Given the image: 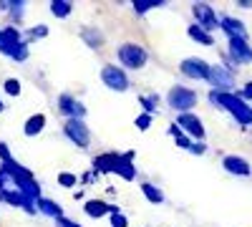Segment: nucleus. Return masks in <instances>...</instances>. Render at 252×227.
<instances>
[{
    "instance_id": "obj_1",
    "label": "nucleus",
    "mask_w": 252,
    "mask_h": 227,
    "mask_svg": "<svg viewBox=\"0 0 252 227\" xmlns=\"http://www.w3.org/2000/svg\"><path fill=\"white\" fill-rule=\"evenodd\" d=\"M207 101H209V106H215V109H220V111H227L240 129L252 127V106L247 104V101H242L237 94L207 91Z\"/></svg>"
},
{
    "instance_id": "obj_2",
    "label": "nucleus",
    "mask_w": 252,
    "mask_h": 227,
    "mask_svg": "<svg viewBox=\"0 0 252 227\" xmlns=\"http://www.w3.org/2000/svg\"><path fill=\"white\" fill-rule=\"evenodd\" d=\"M114 56H116V64L126 71H144L146 66H149V48H146L141 40H121V43L114 48Z\"/></svg>"
},
{
    "instance_id": "obj_3",
    "label": "nucleus",
    "mask_w": 252,
    "mask_h": 227,
    "mask_svg": "<svg viewBox=\"0 0 252 227\" xmlns=\"http://www.w3.org/2000/svg\"><path fill=\"white\" fill-rule=\"evenodd\" d=\"M164 104L169 106L174 114H189L194 111V106L199 104V94L189 86H182V84H174L164 96Z\"/></svg>"
},
{
    "instance_id": "obj_4",
    "label": "nucleus",
    "mask_w": 252,
    "mask_h": 227,
    "mask_svg": "<svg viewBox=\"0 0 252 227\" xmlns=\"http://www.w3.org/2000/svg\"><path fill=\"white\" fill-rule=\"evenodd\" d=\"M61 134L66 136L76 149L81 152H89L91 149V141H94V134L89 129L86 119H66L61 124Z\"/></svg>"
},
{
    "instance_id": "obj_5",
    "label": "nucleus",
    "mask_w": 252,
    "mask_h": 227,
    "mask_svg": "<svg viewBox=\"0 0 252 227\" xmlns=\"http://www.w3.org/2000/svg\"><path fill=\"white\" fill-rule=\"evenodd\" d=\"M98 78H101V84L106 86L109 91H114V94H126L131 89L129 73H126L119 64H114V61H109V64H103L98 68Z\"/></svg>"
},
{
    "instance_id": "obj_6",
    "label": "nucleus",
    "mask_w": 252,
    "mask_h": 227,
    "mask_svg": "<svg viewBox=\"0 0 252 227\" xmlns=\"http://www.w3.org/2000/svg\"><path fill=\"white\" fill-rule=\"evenodd\" d=\"M56 111H58V116L63 121L66 119H86V114H89L86 104L71 91H61L56 96Z\"/></svg>"
},
{
    "instance_id": "obj_7",
    "label": "nucleus",
    "mask_w": 252,
    "mask_h": 227,
    "mask_svg": "<svg viewBox=\"0 0 252 227\" xmlns=\"http://www.w3.org/2000/svg\"><path fill=\"white\" fill-rule=\"evenodd\" d=\"M209 71H212V64L204 61L202 56H187L179 61V73L189 81H204L209 78Z\"/></svg>"
},
{
    "instance_id": "obj_8",
    "label": "nucleus",
    "mask_w": 252,
    "mask_h": 227,
    "mask_svg": "<svg viewBox=\"0 0 252 227\" xmlns=\"http://www.w3.org/2000/svg\"><path fill=\"white\" fill-rule=\"evenodd\" d=\"M207 84H209V91L235 94V91H237V73H232L229 68H224L222 64H220V66H212Z\"/></svg>"
},
{
    "instance_id": "obj_9",
    "label": "nucleus",
    "mask_w": 252,
    "mask_h": 227,
    "mask_svg": "<svg viewBox=\"0 0 252 227\" xmlns=\"http://www.w3.org/2000/svg\"><path fill=\"white\" fill-rule=\"evenodd\" d=\"M192 23H197L199 28H204L207 33H215L220 31V13L209 5V3H192Z\"/></svg>"
},
{
    "instance_id": "obj_10",
    "label": "nucleus",
    "mask_w": 252,
    "mask_h": 227,
    "mask_svg": "<svg viewBox=\"0 0 252 227\" xmlns=\"http://www.w3.org/2000/svg\"><path fill=\"white\" fill-rule=\"evenodd\" d=\"M224 53L237 68L252 64V43H250V38H229Z\"/></svg>"
},
{
    "instance_id": "obj_11",
    "label": "nucleus",
    "mask_w": 252,
    "mask_h": 227,
    "mask_svg": "<svg viewBox=\"0 0 252 227\" xmlns=\"http://www.w3.org/2000/svg\"><path fill=\"white\" fill-rule=\"evenodd\" d=\"M0 177H5V182L10 184V187H18V184H23L28 179H35V174L26 167V164H20L18 159H10V162L0 164Z\"/></svg>"
},
{
    "instance_id": "obj_12",
    "label": "nucleus",
    "mask_w": 252,
    "mask_h": 227,
    "mask_svg": "<svg viewBox=\"0 0 252 227\" xmlns=\"http://www.w3.org/2000/svg\"><path fill=\"white\" fill-rule=\"evenodd\" d=\"M177 127L192 139V141H204L207 136V129H204V121L194 114V111H189V114H177Z\"/></svg>"
},
{
    "instance_id": "obj_13",
    "label": "nucleus",
    "mask_w": 252,
    "mask_h": 227,
    "mask_svg": "<svg viewBox=\"0 0 252 227\" xmlns=\"http://www.w3.org/2000/svg\"><path fill=\"white\" fill-rule=\"evenodd\" d=\"M83 215L86 217H91V220H101V217H109V215H114V212H121V207L119 204H114V202H106V199H101V197H94V199H86L83 202Z\"/></svg>"
},
{
    "instance_id": "obj_14",
    "label": "nucleus",
    "mask_w": 252,
    "mask_h": 227,
    "mask_svg": "<svg viewBox=\"0 0 252 227\" xmlns=\"http://www.w3.org/2000/svg\"><path fill=\"white\" fill-rule=\"evenodd\" d=\"M222 169L232 177H252V164L250 159L240 157V154H224L222 157Z\"/></svg>"
},
{
    "instance_id": "obj_15",
    "label": "nucleus",
    "mask_w": 252,
    "mask_h": 227,
    "mask_svg": "<svg viewBox=\"0 0 252 227\" xmlns=\"http://www.w3.org/2000/svg\"><path fill=\"white\" fill-rule=\"evenodd\" d=\"M121 159V152H101L91 159V169L98 174V177H106V174H114L116 164Z\"/></svg>"
},
{
    "instance_id": "obj_16",
    "label": "nucleus",
    "mask_w": 252,
    "mask_h": 227,
    "mask_svg": "<svg viewBox=\"0 0 252 227\" xmlns=\"http://www.w3.org/2000/svg\"><path fill=\"white\" fill-rule=\"evenodd\" d=\"M78 38L83 40V46H89L91 51H101L103 46H106V33H103L98 26L83 23V26L78 28Z\"/></svg>"
},
{
    "instance_id": "obj_17",
    "label": "nucleus",
    "mask_w": 252,
    "mask_h": 227,
    "mask_svg": "<svg viewBox=\"0 0 252 227\" xmlns=\"http://www.w3.org/2000/svg\"><path fill=\"white\" fill-rule=\"evenodd\" d=\"M134 159H136V152H131V149H129V152H121V159H119V164H116L114 174L121 177L124 182H136V179H139V169H136Z\"/></svg>"
},
{
    "instance_id": "obj_18",
    "label": "nucleus",
    "mask_w": 252,
    "mask_h": 227,
    "mask_svg": "<svg viewBox=\"0 0 252 227\" xmlns=\"http://www.w3.org/2000/svg\"><path fill=\"white\" fill-rule=\"evenodd\" d=\"M220 31L227 35V40L229 38H247V26L242 23L240 18H235V15H220Z\"/></svg>"
},
{
    "instance_id": "obj_19",
    "label": "nucleus",
    "mask_w": 252,
    "mask_h": 227,
    "mask_svg": "<svg viewBox=\"0 0 252 227\" xmlns=\"http://www.w3.org/2000/svg\"><path fill=\"white\" fill-rule=\"evenodd\" d=\"M46 127H48V116H46L43 111H38V114H31V116L23 121V134H26L28 139H33V136L43 134Z\"/></svg>"
},
{
    "instance_id": "obj_20",
    "label": "nucleus",
    "mask_w": 252,
    "mask_h": 227,
    "mask_svg": "<svg viewBox=\"0 0 252 227\" xmlns=\"http://www.w3.org/2000/svg\"><path fill=\"white\" fill-rule=\"evenodd\" d=\"M26 13H28V3H26V0H8V13H5L8 26L20 28V26H23V20H26Z\"/></svg>"
},
{
    "instance_id": "obj_21",
    "label": "nucleus",
    "mask_w": 252,
    "mask_h": 227,
    "mask_svg": "<svg viewBox=\"0 0 252 227\" xmlns=\"http://www.w3.org/2000/svg\"><path fill=\"white\" fill-rule=\"evenodd\" d=\"M35 210H38V215H43V217H48V220H58V217H63L66 212H63V207L56 202V199H51V197H40L38 202H35Z\"/></svg>"
},
{
    "instance_id": "obj_22",
    "label": "nucleus",
    "mask_w": 252,
    "mask_h": 227,
    "mask_svg": "<svg viewBox=\"0 0 252 227\" xmlns=\"http://www.w3.org/2000/svg\"><path fill=\"white\" fill-rule=\"evenodd\" d=\"M187 35H189V40H194L197 46H207V48L215 46V35L207 33L204 28H199L197 23H189V26H187Z\"/></svg>"
},
{
    "instance_id": "obj_23",
    "label": "nucleus",
    "mask_w": 252,
    "mask_h": 227,
    "mask_svg": "<svg viewBox=\"0 0 252 227\" xmlns=\"http://www.w3.org/2000/svg\"><path fill=\"white\" fill-rule=\"evenodd\" d=\"M139 106H141V114H149L154 116L161 106V96L157 91H146V94H139Z\"/></svg>"
},
{
    "instance_id": "obj_24",
    "label": "nucleus",
    "mask_w": 252,
    "mask_h": 227,
    "mask_svg": "<svg viewBox=\"0 0 252 227\" xmlns=\"http://www.w3.org/2000/svg\"><path fill=\"white\" fill-rule=\"evenodd\" d=\"M139 190H141V197L146 199V202H149V204H164V192H161V187H157V184L154 182H141L139 184Z\"/></svg>"
},
{
    "instance_id": "obj_25",
    "label": "nucleus",
    "mask_w": 252,
    "mask_h": 227,
    "mask_svg": "<svg viewBox=\"0 0 252 227\" xmlns=\"http://www.w3.org/2000/svg\"><path fill=\"white\" fill-rule=\"evenodd\" d=\"M15 190L23 195L26 199H31V202H38L40 197H43V184H40L38 179H28V182H23V184H18Z\"/></svg>"
},
{
    "instance_id": "obj_26",
    "label": "nucleus",
    "mask_w": 252,
    "mask_h": 227,
    "mask_svg": "<svg viewBox=\"0 0 252 227\" xmlns=\"http://www.w3.org/2000/svg\"><path fill=\"white\" fill-rule=\"evenodd\" d=\"M73 8H76L73 0H51V3H48L51 15H53V18H58V20H66V18H71Z\"/></svg>"
},
{
    "instance_id": "obj_27",
    "label": "nucleus",
    "mask_w": 252,
    "mask_h": 227,
    "mask_svg": "<svg viewBox=\"0 0 252 227\" xmlns=\"http://www.w3.org/2000/svg\"><path fill=\"white\" fill-rule=\"evenodd\" d=\"M129 5H131L134 15L144 18L146 13H152V10H159V8H164V5H166V0H131Z\"/></svg>"
},
{
    "instance_id": "obj_28",
    "label": "nucleus",
    "mask_w": 252,
    "mask_h": 227,
    "mask_svg": "<svg viewBox=\"0 0 252 227\" xmlns=\"http://www.w3.org/2000/svg\"><path fill=\"white\" fill-rule=\"evenodd\" d=\"M48 33H51V28H48L46 23H35V26H31V28H23V40L31 46V43H35V40L48 38Z\"/></svg>"
},
{
    "instance_id": "obj_29",
    "label": "nucleus",
    "mask_w": 252,
    "mask_h": 227,
    "mask_svg": "<svg viewBox=\"0 0 252 227\" xmlns=\"http://www.w3.org/2000/svg\"><path fill=\"white\" fill-rule=\"evenodd\" d=\"M0 31H3V38L8 40V46L13 48V53H15V48L23 43V28H15V26H0ZM13 58V56H10Z\"/></svg>"
},
{
    "instance_id": "obj_30",
    "label": "nucleus",
    "mask_w": 252,
    "mask_h": 227,
    "mask_svg": "<svg viewBox=\"0 0 252 227\" xmlns=\"http://www.w3.org/2000/svg\"><path fill=\"white\" fill-rule=\"evenodd\" d=\"M166 134H169L172 139H174V144H177V147L182 149V152H189V149H192V139H189L179 127H177V124H169V129H166Z\"/></svg>"
},
{
    "instance_id": "obj_31",
    "label": "nucleus",
    "mask_w": 252,
    "mask_h": 227,
    "mask_svg": "<svg viewBox=\"0 0 252 227\" xmlns=\"http://www.w3.org/2000/svg\"><path fill=\"white\" fill-rule=\"evenodd\" d=\"M3 94H5V96H10V98H18L20 94H23V84H20V78L8 76V78L3 81Z\"/></svg>"
},
{
    "instance_id": "obj_32",
    "label": "nucleus",
    "mask_w": 252,
    "mask_h": 227,
    "mask_svg": "<svg viewBox=\"0 0 252 227\" xmlns=\"http://www.w3.org/2000/svg\"><path fill=\"white\" fill-rule=\"evenodd\" d=\"M56 182H58V187H63V190H76L78 187V174H73V172H58Z\"/></svg>"
},
{
    "instance_id": "obj_33",
    "label": "nucleus",
    "mask_w": 252,
    "mask_h": 227,
    "mask_svg": "<svg viewBox=\"0 0 252 227\" xmlns=\"http://www.w3.org/2000/svg\"><path fill=\"white\" fill-rule=\"evenodd\" d=\"M28 58H31V46L23 40V43H20V46L15 48V53H13V58H10V61H15V64H26Z\"/></svg>"
},
{
    "instance_id": "obj_34",
    "label": "nucleus",
    "mask_w": 252,
    "mask_h": 227,
    "mask_svg": "<svg viewBox=\"0 0 252 227\" xmlns=\"http://www.w3.org/2000/svg\"><path fill=\"white\" fill-rule=\"evenodd\" d=\"M152 121H154V116H149V114H139V116L134 119V127H136L139 131H149V129H152Z\"/></svg>"
},
{
    "instance_id": "obj_35",
    "label": "nucleus",
    "mask_w": 252,
    "mask_h": 227,
    "mask_svg": "<svg viewBox=\"0 0 252 227\" xmlns=\"http://www.w3.org/2000/svg\"><path fill=\"white\" fill-rule=\"evenodd\" d=\"M98 179H101V177H98V174H96L94 169H86V172H83V174L78 177V182L83 184V187H91V184H96Z\"/></svg>"
},
{
    "instance_id": "obj_36",
    "label": "nucleus",
    "mask_w": 252,
    "mask_h": 227,
    "mask_svg": "<svg viewBox=\"0 0 252 227\" xmlns=\"http://www.w3.org/2000/svg\"><path fill=\"white\" fill-rule=\"evenodd\" d=\"M109 225L111 227H129V217L124 212H114V215H109Z\"/></svg>"
},
{
    "instance_id": "obj_37",
    "label": "nucleus",
    "mask_w": 252,
    "mask_h": 227,
    "mask_svg": "<svg viewBox=\"0 0 252 227\" xmlns=\"http://www.w3.org/2000/svg\"><path fill=\"white\" fill-rule=\"evenodd\" d=\"M235 94H237L242 101H247V104H250V101H252V81H245V84H242Z\"/></svg>"
},
{
    "instance_id": "obj_38",
    "label": "nucleus",
    "mask_w": 252,
    "mask_h": 227,
    "mask_svg": "<svg viewBox=\"0 0 252 227\" xmlns=\"http://www.w3.org/2000/svg\"><path fill=\"white\" fill-rule=\"evenodd\" d=\"M207 141H192V149H189V154H194V157H202V154H207Z\"/></svg>"
},
{
    "instance_id": "obj_39",
    "label": "nucleus",
    "mask_w": 252,
    "mask_h": 227,
    "mask_svg": "<svg viewBox=\"0 0 252 227\" xmlns=\"http://www.w3.org/2000/svg\"><path fill=\"white\" fill-rule=\"evenodd\" d=\"M53 225H56V227H83L81 222H76V220H71V217H66V215H63V217H58Z\"/></svg>"
},
{
    "instance_id": "obj_40",
    "label": "nucleus",
    "mask_w": 252,
    "mask_h": 227,
    "mask_svg": "<svg viewBox=\"0 0 252 227\" xmlns=\"http://www.w3.org/2000/svg\"><path fill=\"white\" fill-rule=\"evenodd\" d=\"M10 159H15L13 152H10V147H8L5 141H0V164H3V162H10Z\"/></svg>"
},
{
    "instance_id": "obj_41",
    "label": "nucleus",
    "mask_w": 252,
    "mask_h": 227,
    "mask_svg": "<svg viewBox=\"0 0 252 227\" xmlns=\"http://www.w3.org/2000/svg\"><path fill=\"white\" fill-rule=\"evenodd\" d=\"M0 56H5V58H10V56H13V48L8 46V40L3 38V31H0Z\"/></svg>"
},
{
    "instance_id": "obj_42",
    "label": "nucleus",
    "mask_w": 252,
    "mask_h": 227,
    "mask_svg": "<svg viewBox=\"0 0 252 227\" xmlns=\"http://www.w3.org/2000/svg\"><path fill=\"white\" fill-rule=\"evenodd\" d=\"M73 199L76 202H86V192H83V187L81 190H73Z\"/></svg>"
},
{
    "instance_id": "obj_43",
    "label": "nucleus",
    "mask_w": 252,
    "mask_h": 227,
    "mask_svg": "<svg viewBox=\"0 0 252 227\" xmlns=\"http://www.w3.org/2000/svg\"><path fill=\"white\" fill-rule=\"evenodd\" d=\"M235 5H237V8H242V10H252V0H237Z\"/></svg>"
},
{
    "instance_id": "obj_44",
    "label": "nucleus",
    "mask_w": 252,
    "mask_h": 227,
    "mask_svg": "<svg viewBox=\"0 0 252 227\" xmlns=\"http://www.w3.org/2000/svg\"><path fill=\"white\" fill-rule=\"evenodd\" d=\"M5 187H10V184L5 182V177H0V190H5Z\"/></svg>"
},
{
    "instance_id": "obj_45",
    "label": "nucleus",
    "mask_w": 252,
    "mask_h": 227,
    "mask_svg": "<svg viewBox=\"0 0 252 227\" xmlns=\"http://www.w3.org/2000/svg\"><path fill=\"white\" fill-rule=\"evenodd\" d=\"M5 109H8V106H5V101L0 98V114H5Z\"/></svg>"
}]
</instances>
